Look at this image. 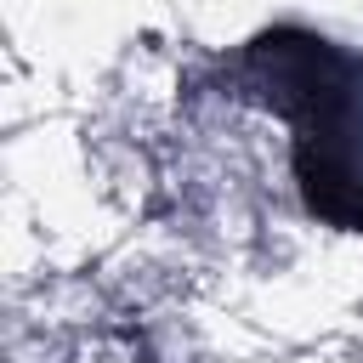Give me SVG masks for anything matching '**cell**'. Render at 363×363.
Masks as SVG:
<instances>
[{
	"label": "cell",
	"instance_id": "cell-1",
	"mask_svg": "<svg viewBox=\"0 0 363 363\" xmlns=\"http://www.w3.org/2000/svg\"><path fill=\"white\" fill-rule=\"evenodd\" d=\"M233 85L289 125L306 210L363 233V51L312 28H272L238 51Z\"/></svg>",
	"mask_w": 363,
	"mask_h": 363
}]
</instances>
